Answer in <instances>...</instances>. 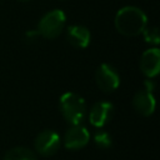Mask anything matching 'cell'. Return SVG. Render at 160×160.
<instances>
[{"instance_id": "cell-10", "label": "cell", "mask_w": 160, "mask_h": 160, "mask_svg": "<svg viewBox=\"0 0 160 160\" xmlns=\"http://www.w3.org/2000/svg\"><path fill=\"white\" fill-rule=\"evenodd\" d=\"M66 39L71 46L82 49L86 48L90 42V32L82 25H71L68 28Z\"/></svg>"}, {"instance_id": "cell-1", "label": "cell", "mask_w": 160, "mask_h": 160, "mask_svg": "<svg viewBox=\"0 0 160 160\" xmlns=\"http://www.w3.org/2000/svg\"><path fill=\"white\" fill-rule=\"evenodd\" d=\"M146 15L136 6L121 8L115 16L116 30L125 36H138L146 28Z\"/></svg>"}, {"instance_id": "cell-6", "label": "cell", "mask_w": 160, "mask_h": 160, "mask_svg": "<svg viewBox=\"0 0 160 160\" xmlns=\"http://www.w3.org/2000/svg\"><path fill=\"white\" fill-rule=\"evenodd\" d=\"M114 112V106L109 101H98L92 105L90 114H89V120L91 125L96 128L104 126L106 122L110 121L111 116Z\"/></svg>"}, {"instance_id": "cell-3", "label": "cell", "mask_w": 160, "mask_h": 160, "mask_svg": "<svg viewBox=\"0 0 160 160\" xmlns=\"http://www.w3.org/2000/svg\"><path fill=\"white\" fill-rule=\"evenodd\" d=\"M65 14L61 10H51L46 12L38 24V32L45 39H55L58 38L65 26Z\"/></svg>"}, {"instance_id": "cell-13", "label": "cell", "mask_w": 160, "mask_h": 160, "mask_svg": "<svg viewBox=\"0 0 160 160\" xmlns=\"http://www.w3.org/2000/svg\"><path fill=\"white\" fill-rule=\"evenodd\" d=\"M141 34H144V38L148 42H151V44L159 42V31L156 28H148V29L145 28Z\"/></svg>"}, {"instance_id": "cell-12", "label": "cell", "mask_w": 160, "mask_h": 160, "mask_svg": "<svg viewBox=\"0 0 160 160\" xmlns=\"http://www.w3.org/2000/svg\"><path fill=\"white\" fill-rule=\"evenodd\" d=\"M94 141L95 144L101 148V149H108L111 146L112 144V140H111V136L106 132V131H96L95 135H94Z\"/></svg>"}, {"instance_id": "cell-15", "label": "cell", "mask_w": 160, "mask_h": 160, "mask_svg": "<svg viewBox=\"0 0 160 160\" xmlns=\"http://www.w3.org/2000/svg\"><path fill=\"white\" fill-rule=\"evenodd\" d=\"M20 1H29V0H20Z\"/></svg>"}, {"instance_id": "cell-11", "label": "cell", "mask_w": 160, "mask_h": 160, "mask_svg": "<svg viewBox=\"0 0 160 160\" xmlns=\"http://www.w3.org/2000/svg\"><path fill=\"white\" fill-rule=\"evenodd\" d=\"M4 160H38L35 154L28 149V148H22V146H18V148H12L10 149L5 156Z\"/></svg>"}, {"instance_id": "cell-14", "label": "cell", "mask_w": 160, "mask_h": 160, "mask_svg": "<svg viewBox=\"0 0 160 160\" xmlns=\"http://www.w3.org/2000/svg\"><path fill=\"white\" fill-rule=\"evenodd\" d=\"M38 36H39V32H38L36 30H31V31H28V32H26V35H25V40L31 42V41L36 40Z\"/></svg>"}, {"instance_id": "cell-9", "label": "cell", "mask_w": 160, "mask_h": 160, "mask_svg": "<svg viewBox=\"0 0 160 160\" xmlns=\"http://www.w3.org/2000/svg\"><path fill=\"white\" fill-rule=\"evenodd\" d=\"M132 106L138 114L150 116L155 110V99L152 92L146 89L139 90L132 98Z\"/></svg>"}, {"instance_id": "cell-2", "label": "cell", "mask_w": 160, "mask_h": 160, "mask_svg": "<svg viewBox=\"0 0 160 160\" xmlns=\"http://www.w3.org/2000/svg\"><path fill=\"white\" fill-rule=\"evenodd\" d=\"M60 111L64 119L71 125H79L86 114V105L81 96L74 92H65L60 98Z\"/></svg>"}, {"instance_id": "cell-4", "label": "cell", "mask_w": 160, "mask_h": 160, "mask_svg": "<svg viewBox=\"0 0 160 160\" xmlns=\"http://www.w3.org/2000/svg\"><path fill=\"white\" fill-rule=\"evenodd\" d=\"M95 81L100 90L104 92H111L114 91L119 84L120 78L118 71L109 64H101L95 72Z\"/></svg>"}, {"instance_id": "cell-7", "label": "cell", "mask_w": 160, "mask_h": 160, "mask_svg": "<svg viewBox=\"0 0 160 160\" xmlns=\"http://www.w3.org/2000/svg\"><path fill=\"white\" fill-rule=\"evenodd\" d=\"M89 131L86 128L79 125H72L70 129H68L65 138H64V144L68 149L76 150L84 148L88 141H89Z\"/></svg>"}, {"instance_id": "cell-5", "label": "cell", "mask_w": 160, "mask_h": 160, "mask_svg": "<svg viewBox=\"0 0 160 160\" xmlns=\"http://www.w3.org/2000/svg\"><path fill=\"white\" fill-rule=\"evenodd\" d=\"M60 148V136L54 130H44L35 139V149L44 156L54 155Z\"/></svg>"}, {"instance_id": "cell-8", "label": "cell", "mask_w": 160, "mask_h": 160, "mask_svg": "<svg viewBox=\"0 0 160 160\" xmlns=\"http://www.w3.org/2000/svg\"><path fill=\"white\" fill-rule=\"evenodd\" d=\"M140 70L148 78H154L160 70V51L159 49H148L140 58Z\"/></svg>"}]
</instances>
